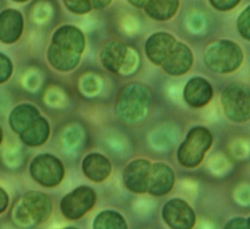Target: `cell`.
<instances>
[{
  "mask_svg": "<svg viewBox=\"0 0 250 229\" xmlns=\"http://www.w3.org/2000/svg\"><path fill=\"white\" fill-rule=\"evenodd\" d=\"M63 229H76V228H63Z\"/></svg>",
  "mask_w": 250,
  "mask_h": 229,
  "instance_id": "cell-33",
  "label": "cell"
},
{
  "mask_svg": "<svg viewBox=\"0 0 250 229\" xmlns=\"http://www.w3.org/2000/svg\"><path fill=\"white\" fill-rule=\"evenodd\" d=\"M224 229H248V220L245 218H234L226 224Z\"/></svg>",
  "mask_w": 250,
  "mask_h": 229,
  "instance_id": "cell-26",
  "label": "cell"
},
{
  "mask_svg": "<svg viewBox=\"0 0 250 229\" xmlns=\"http://www.w3.org/2000/svg\"><path fill=\"white\" fill-rule=\"evenodd\" d=\"M111 0H91L92 8L94 9H103L106 8L108 5H110Z\"/></svg>",
  "mask_w": 250,
  "mask_h": 229,
  "instance_id": "cell-28",
  "label": "cell"
},
{
  "mask_svg": "<svg viewBox=\"0 0 250 229\" xmlns=\"http://www.w3.org/2000/svg\"><path fill=\"white\" fill-rule=\"evenodd\" d=\"M1 141H2V131L0 129V143H1Z\"/></svg>",
  "mask_w": 250,
  "mask_h": 229,
  "instance_id": "cell-30",
  "label": "cell"
},
{
  "mask_svg": "<svg viewBox=\"0 0 250 229\" xmlns=\"http://www.w3.org/2000/svg\"><path fill=\"white\" fill-rule=\"evenodd\" d=\"M93 229H127V225L117 212L104 211L95 218Z\"/></svg>",
  "mask_w": 250,
  "mask_h": 229,
  "instance_id": "cell-21",
  "label": "cell"
},
{
  "mask_svg": "<svg viewBox=\"0 0 250 229\" xmlns=\"http://www.w3.org/2000/svg\"><path fill=\"white\" fill-rule=\"evenodd\" d=\"M23 16L16 9H5L0 13V41L13 44L21 38L23 32Z\"/></svg>",
  "mask_w": 250,
  "mask_h": 229,
  "instance_id": "cell-15",
  "label": "cell"
},
{
  "mask_svg": "<svg viewBox=\"0 0 250 229\" xmlns=\"http://www.w3.org/2000/svg\"><path fill=\"white\" fill-rule=\"evenodd\" d=\"M176 42L177 39L172 35L167 32H156L148 38L145 45L147 57L154 64L162 65Z\"/></svg>",
  "mask_w": 250,
  "mask_h": 229,
  "instance_id": "cell-12",
  "label": "cell"
},
{
  "mask_svg": "<svg viewBox=\"0 0 250 229\" xmlns=\"http://www.w3.org/2000/svg\"><path fill=\"white\" fill-rule=\"evenodd\" d=\"M65 7L75 14H87L91 12V0H63Z\"/></svg>",
  "mask_w": 250,
  "mask_h": 229,
  "instance_id": "cell-23",
  "label": "cell"
},
{
  "mask_svg": "<svg viewBox=\"0 0 250 229\" xmlns=\"http://www.w3.org/2000/svg\"><path fill=\"white\" fill-rule=\"evenodd\" d=\"M127 1H129L132 6H134V7L141 8V7H145V6H146L148 0H127Z\"/></svg>",
  "mask_w": 250,
  "mask_h": 229,
  "instance_id": "cell-29",
  "label": "cell"
},
{
  "mask_svg": "<svg viewBox=\"0 0 250 229\" xmlns=\"http://www.w3.org/2000/svg\"><path fill=\"white\" fill-rule=\"evenodd\" d=\"M129 50L120 41H110L104 46L100 53L104 67L110 73H118L125 67L127 62Z\"/></svg>",
  "mask_w": 250,
  "mask_h": 229,
  "instance_id": "cell-16",
  "label": "cell"
},
{
  "mask_svg": "<svg viewBox=\"0 0 250 229\" xmlns=\"http://www.w3.org/2000/svg\"><path fill=\"white\" fill-rule=\"evenodd\" d=\"M236 28L243 38L250 40V5L243 9V12L239 15Z\"/></svg>",
  "mask_w": 250,
  "mask_h": 229,
  "instance_id": "cell-22",
  "label": "cell"
},
{
  "mask_svg": "<svg viewBox=\"0 0 250 229\" xmlns=\"http://www.w3.org/2000/svg\"><path fill=\"white\" fill-rule=\"evenodd\" d=\"M32 179L44 187H55L64 176V168L53 155L42 153L35 157L30 165Z\"/></svg>",
  "mask_w": 250,
  "mask_h": 229,
  "instance_id": "cell-7",
  "label": "cell"
},
{
  "mask_svg": "<svg viewBox=\"0 0 250 229\" xmlns=\"http://www.w3.org/2000/svg\"><path fill=\"white\" fill-rule=\"evenodd\" d=\"M97 196L92 188L82 186L65 195L61 201V211L65 218L80 219L93 208Z\"/></svg>",
  "mask_w": 250,
  "mask_h": 229,
  "instance_id": "cell-8",
  "label": "cell"
},
{
  "mask_svg": "<svg viewBox=\"0 0 250 229\" xmlns=\"http://www.w3.org/2000/svg\"><path fill=\"white\" fill-rule=\"evenodd\" d=\"M193 65V53L184 42L177 41L161 67L171 76H182Z\"/></svg>",
  "mask_w": 250,
  "mask_h": 229,
  "instance_id": "cell-11",
  "label": "cell"
},
{
  "mask_svg": "<svg viewBox=\"0 0 250 229\" xmlns=\"http://www.w3.org/2000/svg\"><path fill=\"white\" fill-rule=\"evenodd\" d=\"M13 1H16V2H25V1H28V0H13Z\"/></svg>",
  "mask_w": 250,
  "mask_h": 229,
  "instance_id": "cell-31",
  "label": "cell"
},
{
  "mask_svg": "<svg viewBox=\"0 0 250 229\" xmlns=\"http://www.w3.org/2000/svg\"><path fill=\"white\" fill-rule=\"evenodd\" d=\"M211 132L203 126L193 127L178 149V160L187 169H194L202 163L212 145Z\"/></svg>",
  "mask_w": 250,
  "mask_h": 229,
  "instance_id": "cell-5",
  "label": "cell"
},
{
  "mask_svg": "<svg viewBox=\"0 0 250 229\" xmlns=\"http://www.w3.org/2000/svg\"><path fill=\"white\" fill-rule=\"evenodd\" d=\"M243 62L242 48L234 41L217 40L205 53V63L216 74H231L241 67Z\"/></svg>",
  "mask_w": 250,
  "mask_h": 229,
  "instance_id": "cell-3",
  "label": "cell"
},
{
  "mask_svg": "<svg viewBox=\"0 0 250 229\" xmlns=\"http://www.w3.org/2000/svg\"><path fill=\"white\" fill-rule=\"evenodd\" d=\"M220 102L225 116L234 123L250 119V88L245 84L234 83L223 91Z\"/></svg>",
  "mask_w": 250,
  "mask_h": 229,
  "instance_id": "cell-6",
  "label": "cell"
},
{
  "mask_svg": "<svg viewBox=\"0 0 250 229\" xmlns=\"http://www.w3.org/2000/svg\"><path fill=\"white\" fill-rule=\"evenodd\" d=\"M51 213V198L44 192L31 191L15 205L12 215L20 226H36L47 220Z\"/></svg>",
  "mask_w": 250,
  "mask_h": 229,
  "instance_id": "cell-4",
  "label": "cell"
},
{
  "mask_svg": "<svg viewBox=\"0 0 250 229\" xmlns=\"http://www.w3.org/2000/svg\"><path fill=\"white\" fill-rule=\"evenodd\" d=\"M152 94L145 85L134 83L125 86L118 96L116 111L125 123H137L146 116Z\"/></svg>",
  "mask_w": 250,
  "mask_h": 229,
  "instance_id": "cell-2",
  "label": "cell"
},
{
  "mask_svg": "<svg viewBox=\"0 0 250 229\" xmlns=\"http://www.w3.org/2000/svg\"><path fill=\"white\" fill-rule=\"evenodd\" d=\"M39 117H41V113L37 108L32 104L23 103L12 110L9 114V125L15 133L21 134Z\"/></svg>",
  "mask_w": 250,
  "mask_h": 229,
  "instance_id": "cell-18",
  "label": "cell"
},
{
  "mask_svg": "<svg viewBox=\"0 0 250 229\" xmlns=\"http://www.w3.org/2000/svg\"><path fill=\"white\" fill-rule=\"evenodd\" d=\"M174 185V173L169 165L155 163L152 166L148 181V191L153 196H164L171 191Z\"/></svg>",
  "mask_w": 250,
  "mask_h": 229,
  "instance_id": "cell-14",
  "label": "cell"
},
{
  "mask_svg": "<svg viewBox=\"0 0 250 229\" xmlns=\"http://www.w3.org/2000/svg\"><path fill=\"white\" fill-rule=\"evenodd\" d=\"M49 136V124L47 120L42 117L36 119L30 126L27 127L23 132L20 134L22 142L27 146L38 147L46 142Z\"/></svg>",
  "mask_w": 250,
  "mask_h": 229,
  "instance_id": "cell-20",
  "label": "cell"
},
{
  "mask_svg": "<svg viewBox=\"0 0 250 229\" xmlns=\"http://www.w3.org/2000/svg\"><path fill=\"white\" fill-rule=\"evenodd\" d=\"M8 206V196L2 188H0V213H2Z\"/></svg>",
  "mask_w": 250,
  "mask_h": 229,
  "instance_id": "cell-27",
  "label": "cell"
},
{
  "mask_svg": "<svg viewBox=\"0 0 250 229\" xmlns=\"http://www.w3.org/2000/svg\"><path fill=\"white\" fill-rule=\"evenodd\" d=\"M162 217L172 229H192L196 221L193 209L188 203L179 198L171 199L164 205Z\"/></svg>",
  "mask_w": 250,
  "mask_h": 229,
  "instance_id": "cell-9",
  "label": "cell"
},
{
  "mask_svg": "<svg viewBox=\"0 0 250 229\" xmlns=\"http://www.w3.org/2000/svg\"><path fill=\"white\" fill-rule=\"evenodd\" d=\"M247 220H248V229H250V218L247 219Z\"/></svg>",
  "mask_w": 250,
  "mask_h": 229,
  "instance_id": "cell-32",
  "label": "cell"
},
{
  "mask_svg": "<svg viewBox=\"0 0 250 229\" xmlns=\"http://www.w3.org/2000/svg\"><path fill=\"white\" fill-rule=\"evenodd\" d=\"M85 48V36L74 25H62L54 32L48 47L49 64L59 71H71L80 64Z\"/></svg>",
  "mask_w": 250,
  "mask_h": 229,
  "instance_id": "cell-1",
  "label": "cell"
},
{
  "mask_svg": "<svg viewBox=\"0 0 250 229\" xmlns=\"http://www.w3.org/2000/svg\"><path fill=\"white\" fill-rule=\"evenodd\" d=\"M146 14L156 21H167L177 14L179 0H148L145 6Z\"/></svg>",
  "mask_w": 250,
  "mask_h": 229,
  "instance_id": "cell-19",
  "label": "cell"
},
{
  "mask_svg": "<svg viewBox=\"0 0 250 229\" xmlns=\"http://www.w3.org/2000/svg\"><path fill=\"white\" fill-rule=\"evenodd\" d=\"M83 172L92 181L101 182L109 176L111 164L104 155L90 153L83 160Z\"/></svg>",
  "mask_w": 250,
  "mask_h": 229,
  "instance_id": "cell-17",
  "label": "cell"
},
{
  "mask_svg": "<svg viewBox=\"0 0 250 229\" xmlns=\"http://www.w3.org/2000/svg\"><path fill=\"white\" fill-rule=\"evenodd\" d=\"M152 165L149 160L144 158L134 159L126 166L123 173L125 186L131 191L137 194H144L148 191V181Z\"/></svg>",
  "mask_w": 250,
  "mask_h": 229,
  "instance_id": "cell-10",
  "label": "cell"
},
{
  "mask_svg": "<svg viewBox=\"0 0 250 229\" xmlns=\"http://www.w3.org/2000/svg\"><path fill=\"white\" fill-rule=\"evenodd\" d=\"M213 90L211 84L202 77H194L187 81L184 90V99L193 108H202L211 101Z\"/></svg>",
  "mask_w": 250,
  "mask_h": 229,
  "instance_id": "cell-13",
  "label": "cell"
},
{
  "mask_svg": "<svg viewBox=\"0 0 250 229\" xmlns=\"http://www.w3.org/2000/svg\"><path fill=\"white\" fill-rule=\"evenodd\" d=\"M213 8L220 12H229L235 8L241 0H209Z\"/></svg>",
  "mask_w": 250,
  "mask_h": 229,
  "instance_id": "cell-25",
  "label": "cell"
},
{
  "mask_svg": "<svg viewBox=\"0 0 250 229\" xmlns=\"http://www.w3.org/2000/svg\"><path fill=\"white\" fill-rule=\"evenodd\" d=\"M13 64L6 55L0 53V84L7 81L12 76Z\"/></svg>",
  "mask_w": 250,
  "mask_h": 229,
  "instance_id": "cell-24",
  "label": "cell"
}]
</instances>
